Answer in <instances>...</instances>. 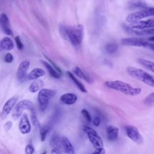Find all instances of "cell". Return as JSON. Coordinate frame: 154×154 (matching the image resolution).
Masks as SVG:
<instances>
[{
  "mask_svg": "<svg viewBox=\"0 0 154 154\" xmlns=\"http://www.w3.org/2000/svg\"><path fill=\"white\" fill-rule=\"evenodd\" d=\"M14 48L13 41L9 37H5L0 40V51H10Z\"/></svg>",
  "mask_w": 154,
  "mask_h": 154,
  "instance_id": "obj_19",
  "label": "cell"
},
{
  "mask_svg": "<svg viewBox=\"0 0 154 154\" xmlns=\"http://www.w3.org/2000/svg\"><path fill=\"white\" fill-rule=\"evenodd\" d=\"M137 61L139 64L146 67V69H149L151 72H154V65H153V62L151 61H149L147 60H144L143 58H138Z\"/></svg>",
  "mask_w": 154,
  "mask_h": 154,
  "instance_id": "obj_26",
  "label": "cell"
},
{
  "mask_svg": "<svg viewBox=\"0 0 154 154\" xmlns=\"http://www.w3.org/2000/svg\"><path fill=\"white\" fill-rule=\"evenodd\" d=\"M21 116L19 124V131L23 134H28L31 131V125L28 117L26 114H23Z\"/></svg>",
  "mask_w": 154,
  "mask_h": 154,
  "instance_id": "obj_14",
  "label": "cell"
},
{
  "mask_svg": "<svg viewBox=\"0 0 154 154\" xmlns=\"http://www.w3.org/2000/svg\"><path fill=\"white\" fill-rule=\"evenodd\" d=\"M119 129L114 126H109L106 128L107 138L109 141H112L117 139L118 137Z\"/></svg>",
  "mask_w": 154,
  "mask_h": 154,
  "instance_id": "obj_20",
  "label": "cell"
},
{
  "mask_svg": "<svg viewBox=\"0 0 154 154\" xmlns=\"http://www.w3.org/2000/svg\"><path fill=\"white\" fill-rule=\"evenodd\" d=\"M77 96L72 93H65L60 97L61 102L66 105H73L77 101Z\"/></svg>",
  "mask_w": 154,
  "mask_h": 154,
  "instance_id": "obj_18",
  "label": "cell"
},
{
  "mask_svg": "<svg viewBox=\"0 0 154 154\" xmlns=\"http://www.w3.org/2000/svg\"><path fill=\"white\" fill-rule=\"evenodd\" d=\"M84 131L87 134L89 140L92 143L94 147L98 148L100 147H103V143L101 137L99 135V134L91 128L88 126H84L83 128Z\"/></svg>",
  "mask_w": 154,
  "mask_h": 154,
  "instance_id": "obj_8",
  "label": "cell"
},
{
  "mask_svg": "<svg viewBox=\"0 0 154 154\" xmlns=\"http://www.w3.org/2000/svg\"><path fill=\"white\" fill-rule=\"evenodd\" d=\"M11 126H12V122H10V121H8V122H7L5 124L4 128H5V129L6 130H9V129L11 128Z\"/></svg>",
  "mask_w": 154,
  "mask_h": 154,
  "instance_id": "obj_38",
  "label": "cell"
},
{
  "mask_svg": "<svg viewBox=\"0 0 154 154\" xmlns=\"http://www.w3.org/2000/svg\"><path fill=\"white\" fill-rule=\"evenodd\" d=\"M93 122V124H94V126H98L100 125V118H99V117L96 116V117H95L94 118Z\"/></svg>",
  "mask_w": 154,
  "mask_h": 154,
  "instance_id": "obj_37",
  "label": "cell"
},
{
  "mask_svg": "<svg viewBox=\"0 0 154 154\" xmlns=\"http://www.w3.org/2000/svg\"><path fill=\"white\" fill-rule=\"evenodd\" d=\"M118 49V46L114 43H108L105 46L106 51L110 54H114Z\"/></svg>",
  "mask_w": 154,
  "mask_h": 154,
  "instance_id": "obj_29",
  "label": "cell"
},
{
  "mask_svg": "<svg viewBox=\"0 0 154 154\" xmlns=\"http://www.w3.org/2000/svg\"><path fill=\"white\" fill-rule=\"evenodd\" d=\"M126 7L130 10L143 9L147 7V3L144 0H130L126 3Z\"/></svg>",
  "mask_w": 154,
  "mask_h": 154,
  "instance_id": "obj_16",
  "label": "cell"
},
{
  "mask_svg": "<svg viewBox=\"0 0 154 154\" xmlns=\"http://www.w3.org/2000/svg\"><path fill=\"white\" fill-rule=\"evenodd\" d=\"M34 152V147L32 144H28L25 147V153L26 154H31Z\"/></svg>",
  "mask_w": 154,
  "mask_h": 154,
  "instance_id": "obj_35",
  "label": "cell"
},
{
  "mask_svg": "<svg viewBox=\"0 0 154 154\" xmlns=\"http://www.w3.org/2000/svg\"><path fill=\"white\" fill-rule=\"evenodd\" d=\"M50 129L49 126H44L40 128V138L42 141H44L45 140L47 134L49 132Z\"/></svg>",
  "mask_w": 154,
  "mask_h": 154,
  "instance_id": "obj_28",
  "label": "cell"
},
{
  "mask_svg": "<svg viewBox=\"0 0 154 154\" xmlns=\"http://www.w3.org/2000/svg\"><path fill=\"white\" fill-rule=\"evenodd\" d=\"M43 86V82L37 79H34V81L30 84L29 87V91L31 93H35L38 91Z\"/></svg>",
  "mask_w": 154,
  "mask_h": 154,
  "instance_id": "obj_24",
  "label": "cell"
},
{
  "mask_svg": "<svg viewBox=\"0 0 154 154\" xmlns=\"http://www.w3.org/2000/svg\"><path fill=\"white\" fill-rule=\"evenodd\" d=\"M125 131L127 136L134 142L137 144H141L143 142V138L136 127L127 125L125 126Z\"/></svg>",
  "mask_w": 154,
  "mask_h": 154,
  "instance_id": "obj_9",
  "label": "cell"
},
{
  "mask_svg": "<svg viewBox=\"0 0 154 154\" xmlns=\"http://www.w3.org/2000/svg\"><path fill=\"white\" fill-rule=\"evenodd\" d=\"M4 61L7 63H11L13 61V56L10 53H7L4 56Z\"/></svg>",
  "mask_w": 154,
  "mask_h": 154,
  "instance_id": "obj_34",
  "label": "cell"
},
{
  "mask_svg": "<svg viewBox=\"0 0 154 154\" xmlns=\"http://www.w3.org/2000/svg\"><path fill=\"white\" fill-rule=\"evenodd\" d=\"M45 75V72L40 68H34L28 74L27 78L29 80H34Z\"/></svg>",
  "mask_w": 154,
  "mask_h": 154,
  "instance_id": "obj_22",
  "label": "cell"
},
{
  "mask_svg": "<svg viewBox=\"0 0 154 154\" xmlns=\"http://www.w3.org/2000/svg\"><path fill=\"white\" fill-rule=\"evenodd\" d=\"M82 115L85 117V119L87 120V122H91V117L89 113V112L85 109H83L81 110V111Z\"/></svg>",
  "mask_w": 154,
  "mask_h": 154,
  "instance_id": "obj_32",
  "label": "cell"
},
{
  "mask_svg": "<svg viewBox=\"0 0 154 154\" xmlns=\"http://www.w3.org/2000/svg\"><path fill=\"white\" fill-rule=\"evenodd\" d=\"M17 100V97H12L7 100V101L5 103L2 111L0 113V117L1 119H5L7 116L11 112V109L15 105Z\"/></svg>",
  "mask_w": 154,
  "mask_h": 154,
  "instance_id": "obj_10",
  "label": "cell"
},
{
  "mask_svg": "<svg viewBox=\"0 0 154 154\" xmlns=\"http://www.w3.org/2000/svg\"><path fill=\"white\" fill-rule=\"evenodd\" d=\"M55 94L54 90L48 88H42L38 94V101L39 103L40 109L45 111L47 108L49 100Z\"/></svg>",
  "mask_w": 154,
  "mask_h": 154,
  "instance_id": "obj_4",
  "label": "cell"
},
{
  "mask_svg": "<svg viewBox=\"0 0 154 154\" xmlns=\"http://www.w3.org/2000/svg\"><path fill=\"white\" fill-rule=\"evenodd\" d=\"M25 109H28L30 111H32L33 110H35V109L34 107V105L31 101L27 99L23 100L17 103L14 106L12 112V117L14 119H18L21 116L23 110Z\"/></svg>",
  "mask_w": 154,
  "mask_h": 154,
  "instance_id": "obj_7",
  "label": "cell"
},
{
  "mask_svg": "<svg viewBox=\"0 0 154 154\" xmlns=\"http://www.w3.org/2000/svg\"><path fill=\"white\" fill-rule=\"evenodd\" d=\"M0 25L5 34L8 35H13V31L10 28L9 19L4 13L0 14Z\"/></svg>",
  "mask_w": 154,
  "mask_h": 154,
  "instance_id": "obj_13",
  "label": "cell"
},
{
  "mask_svg": "<svg viewBox=\"0 0 154 154\" xmlns=\"http://www.w3.org/2000/svg\"><path fill=\"white\" fill-rule=\"evenodd\" d=\"M105 87L120 91L125 94L129 96H135L139 94L141 89L140 88L133 87L131 85L121 81H107L105 82Z\"/></svg>",
  "mask_w": 154,
  "mask_h": 154,
  "instance_id": "obj_2",
  "label": "cell"
},
{
  "mask_svg": "<svg viewBox=\"0 0 154 154\" xmlns=\"http://www.w3.org/2000/svg\"><path fill=\"white\" fill-rule=\"evenodd\" d=\"M29 62L26 60L23 61L20 63L17 70V78L19 81L23 82L25 80L26 72L29 68Z\"/></svg>",
  "mask_w": 154,
  "mask_h": 154,
  "instance_id": "obj_12",
  "label": "cell"
},
{
  "mask_svg": "<svg viewBox=\"0 0 154 154\" xmlns=\"http://www.w3.org/2000/svg\"><path fill=\"white\" fill-rule=\"evenodd\" d=\"M61 148H62L64 153L69 154H73L75 153L74 148L72 143L67 137L65 136H63L61 138Z\"/></svg>",
  "mask_w": 154,
  "mask_h": 154,
  "instance_id": "obj_17",
  "label": "cell"
},
{
  "mask_svg": "<svg viewBox=\"0 0 154 154\" xmlns=\"http://www.w3.org/2000/svg\"><path fill=\"white\" fill-rule=\"evenodd\" d=\"M60 32L63 37H67L73 45L81 44L83 38L84 28L82 25H76L71 26H60Z\"/></svg>",
  "mask_w": 154,
  "mask_h": 154,
  "instance_id": "obj_1",
  "label": "cell"
},
{
  "mask_svg": "<svg viewBox=\"0 0 154 154\" xmlns=\"http://www.w3.org/2000/svg\"><path fill=\"white\" fill-rule=\"evenodd\" d=\"M60 150V149L58 148H54L51 150V153H61V151Z\"/></svg>",
  "mask_w": 154,
  "mask_h": 154,
  "instance_id": "obj_39",
  "label": "cell"
},
{
  "mask_svg": "<svg viewBox=\"0 0 154 154\" xmlns=\"http://www.w3.org/2000/svg\"><path fill=\"white\" fill-rule=\"evenodd\" d=\"M128 26L133 29H143L147 28H153L154 26V20L153 19H149L147 20H141V21H137L134 22H132Z\"/></svg>",
  "mask_w": 154,
  "mask_h": 154,
  "instance_id": "obj_11",
  "label": "cell"
},
{
  "mask_svg": "<svg viewBox=\"0 0 154 154\" xmlns=\"http://www.w3.org/2000/svg\"><path fill=\"white\" fill-rule=\"evenodd\" d=\"M126 70L128 74L132 78L140 80L152 87L154 86L153 76L143 70L134 67H128Z\"/></svg>",
  "mask_w": 154,
  "mask_h": 154,
  "instance_id": "obj_3",
  "label": "cell"
},
{
  "mask_svg": "<svg viewBox=\"0 0 154 154\" xmlns=\"http://www.w3.org/2000/svg\"><path fill=\"white\" fill-rule=\"evenodd\" d=\"M50 146L52 149L61 148V137L57 133H54L51 137L50 140Z\"/></svg>",
  "mask_w": 154,
  "mask_h": 154,
  "instance_id": "obj_23",
  "label": "cell"
},
{
  "mask_svg": "<svg viewBox=\"0 0 154 154\" xmlns=\"http://www.w3.org/2000/svg\"><path fill=\"white\" fill-rule=\"evenodd\" d=\"M31 122H32V125H33L35 127H36V128H40L41 126H40V123L38 122V120H37V114H36L35 109V110H33V111H31Z\"/></svg>",
  "mask_w": 154,
  "mask_h": 154,
  "instance_id": "obj_30",
  "label": "cell"
},
{
  "mask_svg": "<svg viewBox=\"0 0 154 154\" xmlns=\"http://www.w3.org/2000/svg\"><path fill=\"white\" fill-rule=\"evenodd\" d=\"M40 62L46 67V69L48 70L49 73L52 77L55 79H59L61 77V74H60L58 72V71L55 69H54V67H52L48 62L43 60H40Z\"/></svg>",
  "mask_w": 154,
  "mask_h": 154,
  "instance_id": "obj_21",
  "label": "cell"
},
{
  "mask_svg": "<svg viewBox=\"0 0 154 154\" xmlns=\"http://www.w3.org/2000/svg\"><path fill=\"white\" fill-rule=\"evenodd\" d=\"M73 71L74 72V73L77 75L79 78L85 80V81H87V82H89L90 83L91 81V79L90 78L87 76L86 75L84 72L79 67H75L73 69Z\"/></svg>",
  "mask_w": 154,
  "mask_h": 154,
  "instance_id": "obj_27",
  "label": "cell"
},
{
  "mask_svg": "<svg viewBox=\"0 0 154 154\" xmlns=\"http://www.w3.org/2000/svg\"><path fill=\"white\" fill-rule=\"evenodd\" d=\"M153 14H154L153 8L147 7L128 14L126 18V20L128 22L132 23V22L138 21L143 18H145L149 16H152L153 15Z\"/></svg>",
  "mask_w": 154,
  "mask_h": 154,
  "instance_id": "obj_6",
  "label": "cell"
},
{
  "mask_svg": "<svg viewBox=\"0 0 154 154\" xmlns=\"http://www.w3.org/2000/svg\"><path fill=\"white\" fill-rule=\"evenodd\" d=\"M15 42H16V45H17V47L20 50H22L23 49V45L20 40V38L19 36H16L15 37Z\"/></svg>",
  "mask_w": 154,
  "mask_h": 154,
  "instance_id": "obj_33",
  "label": "cell"
},
{
  "mask_svg": "<svg viewBox=\"0 0 154 154\" xmlns=\"http://www.w3.org/2000/svg\"><path fill=\"white\" fill-rule=\"evenodd\" d=\"M126 31L132 34L137 35H153L154 33V29L153 28H147V29H133L130 28L128 26H125Z\"/></svg>",
  "mask_w": 154,
  "mask_h": 154,
  "instance_id": "obj_15",
  "label": "cell"
},
{
  "mask_svg": "<svg viewBox=\"0 0 154 154\" xmlns=\"http://www.w3.org/2000/svg\"><path fill=\"white\" fill-rule=\"evenodd\" d=\"M105 153V149L103 147L96 148V150L93 152V153H99V154H104Z\"/></svg>",
  "mask_w": 154,
  "mask_h": 154,
  "instance_id": "obj_36",
  "label": "cell"
},
{
  "mask_svg": "<svg viewBox=\"0 0 154 154\" xmlns=\"http://www.w3.org/2000/svg\"><path fill=\"white\" fill-rule=\"evenodd\" d=\"M67 75H69V76L70 77V78L72 79V81L74 82V84L76 85V87L78 88V89L81 92H83V93H87V90H86L84 84L82 82H81L77 78H76L72 72H70V71H67Z\"/></svg>",
  "mask_w": 154,
  "mask_h": 154,
  "instance_id": "obj_25",
  "label": "cell"
},
{
  "mask_svg": "<svg viewBox=\"0 0 154 154\" xmlns=\"http://www.w3.org/2000/svg\"><path fill=\"white\" fill-rule=\"evenodd\" d=\"M144 104L148 106H152L154 103V93L152 92L149 95H147L143 100Z\"/></svg>",
  "mask_w": 154,
  "mask_h": 154,
  "instance_id": "obj_31",
  "label": "cell"
},
{
  "mask_svg": "<svg viewBox=\"0 0 154 154\" xmlns=\"http://www.w3.org/2000/svg\"><path fill=\"white\" fill-rule=\"evenodd\" d=\"M121 43L122 45L126 46L143 47L150 49L152 51L154 50V46L153 42L150 43L147 41V40L141 38H125L121 40Z\"/></svg>",
  "mask_w": 154,
  "mask_h": 154,
  "instance_id": "obj_5",
  "label": "cell"
}]
</instances>
